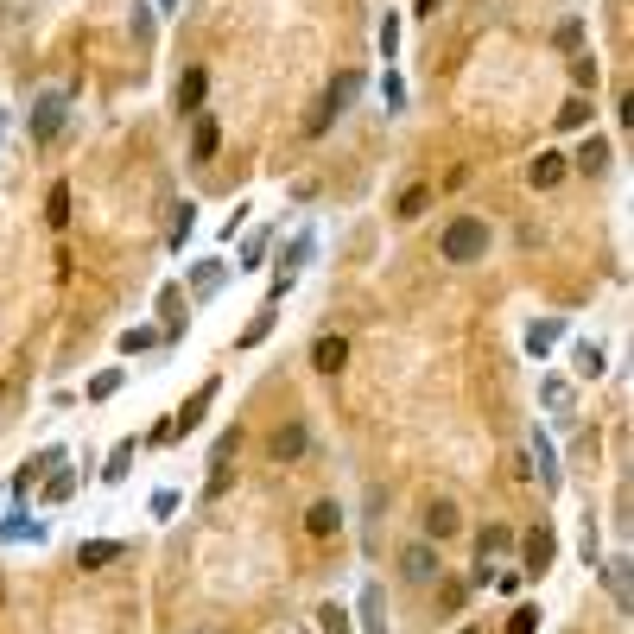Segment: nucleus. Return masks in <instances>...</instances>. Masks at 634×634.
Returning a JSON list of instances; mask_svg holds the SVG:
<instances>
[{"label": "nucleus", "mask_w": 634, "mask_h": 634, "mask_svg": "<svg viewBox=\"0 0 634 634\" xmlns=\"http://www.w3.org/2000/svg\"><path fill=\"white\" fill-rule=\"evenodd\" d=\"M356 89H362V77H356V70L330 77V89H324V96H317V109L305 115V133H311V140H317V133H330V121H337V115L356 102Z\"/></svg>", "instance_id": "f257e3e1"}, {"label": "nucleus", "mask_w": 634, "mask_h": 634, "mask_svg": "<svg viewBox=\"0 0 634 634\" xmlns=\"http://www.w3.org/2000/svg\"><path fill=\"white\" fill-rule=\"evenodd\" d=\"M483 248H489V223H483V216H457V223L444 229V260H451V266L483 260Z\"/></svg>", "instance_id": "f03ea898"}, {"label": "nucleus", "mask_w": 634, "mask_h": 634, "mask_svg": "<svg viewBox=\"0 0 634 634\" xmlns=\"http://www.w3.org/2000/svg\"><path fill=\"white\" fill-rule=\"evenodd\" d=\"M64 109H70V102H64V89H45V96L32 102V140H38V146H45V140H57Z\"/></svg>", "instance_id": "7ed1b4c3"}, {"label": "nucleus", "mask_w": 634, "mask_h": 634, "mask_svg": "<svg viewBox=\"0 0 634 634\" xmlns=\"http://www.w3.org/2000/svg\"><path fill=\"white\" fill-rule=\"evenodd\" d=\"M520 552H526V577H546L552 571V526H526Z\"/></svg>", "instance_id": "20e7f679"}, {"label": "nucleus", "mask_w": 634, "mask_h": 634, "mask_svg": "<svg viewBox=\"0 0 634 634\" xmlns=\"http://www.w3.org/2000/svg\"><path fill=\"white\" fill-rule=\"evenodd\" d=\"M216 146H223V127H216V115H191V159H216Z\"/></svg>", "instance_id": "39448f33"}, {"label": "nucleus", "mask_w": 634, "mask_h": 634, "mask_svg": "<svg viewBox=\"0 0 634 634\" xmlns=\"http://www.w3.org/2000/svg\"><path fill=\"white\" fill-rule=\"evenodd\" d=\"M343 362H349V343L343 337H317L311 343V369L317 375H343Z\"/></svg>", "instance_id": "423d86ee"}, {"label": "nucleus", "mask_w": 634, "mask_h": 634, "mask_svg": "<svg viewBox=\"0 0 634 634\" xmlns=\"http://www.w3.org/2000/svg\"><path fill=\"white\" fill-rule=\"evenodd\" d=\"M273 463H292V457H305V419H286L279 431H273Z\"/></svg>", "instance_id": "0eeeda50"}, {"label": "nucleus", "mask_w": 634, "mask_h": 634, "mask_svg": "<svg viewBox=\"0 0 634 634\" xmlns=\"http://www.w3.org/2000/svg\"><path fill=\"white\" fill-rule=\"evenodd\" d=\"M431 571H438L431 546H406V552H400V577H406V584H431Z\"/></svg>", "instance_id": "6e6552de"}, {"label": "nucleus", "mask_w": 634, "mask_h": 634, "mask_svg": "<svg viewBox=\"0 0 634 634\" xmlns=\"http://www.w3.org/2000/svg\"><path fill=\"white\" fill-rule=\"evenodd\" d=\"M425 533H431V539H457V533H463V514L451 502H431L425 507Z\"/></svg>", "instance_id": "1a4fd4ad"}, {"label": "nucleus", "mask_w": 634, "mask_h": 634, "mask_svg": "<svg viewBox=\"0 0 634 634\" xmlns=\"http://www.w3.org/2000/svg\"><path fill=\"white\" fill-rule=\"evenodd\" d=\"M337 526H343V507L337 502H311V514H305V533H311V539H330Z\"/></svg>", "instance_id": "9d476101"}, {"label": "nucleus", "mask_w": 634, "mask_h": 634, "mask_svg": "<svg viewBox=\"0 0 634 634\" xmlns=\"http://www.w3.org/2000/svg\"><path fill=\"white\" fill-rule=\"evenodd\" d=\"M558 178H565V159H558V152H539V159L526 165V184H533V191H552Z\"/></svg>", "instance_id": "9b49d317"}, {"label": "nucleus", "mask_w": 634, "mask_h": 634, "mask_svg": "<svg viewBox=\"0 0 634 634\" xmlns=\"http://www.w3.org/2000/svg\"><path fill=\"white\" fill-rule=\"evenodd\" d=\"M127 546H115V539H83V552H77V565L83 571H102V565H115Z\"/></svg>", "instance_id": "f8f14e48"}, {"label": "nucleus", "mask_w": 634, "mask_h": 634, "mask_svg": "<svg viewBox=\"0 0 634 634\" xmlns=\"http://www.w3.org/2000/svg\"><path fill=\"white\" fill-rule=\"evenodd\" d=\"M203 89H210V77H203V70H184V83H178V109L197 115V109H203Z\"/></svg>", "instance_id": "ddd939ff"}, {"label": "nucleus", "mask_w": 634, "mask_h": 634, "mask_svg": "<svg viewBox=\"0 0 634 634\" xmlns=\"http://www.w3.org/2000/svg\"><path fill=\"white\" fill-rule=\"evenodd\" d=\"M533 463H539L533 476H539L546 489H558V457H552V444H546V431H533Z\"/></svg>", "instance_id": "4468645a"}, {"label": "nucleus", "mask_w": 634, "mask_h": 634, "mask_svg": "<svg viewBox=\"0 0 634 634\" xmlns=\"http://www.w3.org/2000/svg\"><path fill=\"white\" fill-rule=\"evenodd\" d=\"M380 616H387V603H380V584H369V590H362V629H369V634H387V622H380Z\"/></svg>", "instance_id": "2eb2a0df"}, {"label": "nucleus", "mask_w": 634, "mask_h": 634, "mask_svg": "<svg viewBox=\"0 0 634 634\" xmlns=\"http://www.w3.org/2000/svg\"><path fill=\"white\" fill-rule=\"evenodd\" d=\"M45 223H51V229L70 223V184H51V197H45Z\"/></svg>", "instance_id": "dca6fc26"}, {"label": "nucleus", "mask_w": 634, "mask_h": 634, "mask_svg": "<svg viewBox=\"0 0 634 634\" xmlns=\"http://www.w3.org/2000/svg\"><path fill=\"white\" fill-rule=\"evenodd\" d=\"M425 203H431V184H406V191H400V203H393V216H419Z\"/></svg>", "instance_id": "f3484780"}, {"label": "nucleus", "mask_w": 634, "mask_h": 634, "mask_svg": "<svg viewBox=\"0 0 634 634\" xmlns=\"http://www.w3.org/2000/svg\"><path fill=\"white\" fill-rule=\"evenodd\" d=\"M558 337H565V324H533V330H526V349H533V356H546Z\"/></svg>", "instance_id": "a211bd4d"}, {"label": "nucleus", "mask_w": 634, "mask_h": 634, "mask_svg": "<svg viewBox=\"0 0 634 634\" xmlns=\"http://www.w3.org/2000/svg\"><path fill=\"white\" fill-rule=\"evenodd\" d=\"M476 546H483V558H495V552L514 546V533H507V526H483V539H476Z\"/></svg>", "instance_id": "6ab92c4d"}, {"label": "nucleus", "mask_w": 634, "mask_h": 634, "mask_svg": "<svg viewBox=\"0 0 634 634\" xmlns=\"http://www.w3.org/2000/svg\"><path fill=\"white\" fill-rule=\"evenodd\" d=\"M577 165H584V171H590V178H597V171H603V165H609V146H603V140H590V146H584V152H577Z\"/></svg>", "instance_id": "aec40b11"}, {"label": "nucleus", "mask_w": 634, "mask_h": 634, "mask_svg": "<svg viewBox=\"0 0 634 634\" xmlns=\"http://www.w3.org/2000/svg\"><path fill=\"white\" fill-rule=\"evenodd\" d=\"M577 375H603V349H597V343H577Z\"/></svg>", "instance_id": "412c9836"}, {"label": "nucleus", "mask_w": 634, "mask_h": 634, "mask_svg": "<svg viewBox=\"0 0 634 634\" xmlns=\"http://www.w3.org/2000/svg\"><path fill=\"white\" fill-rule=\"evenodd\" d=\"M584 121H590V102H584V96H571V102L558 109V127H584Z\"/></svg>", "instance_id": "4be33fe9"}, {"label": "nucleus", "mask_w": 634, "mask_h": 634, "mask_svg": "<svg viewBox=\"0 0 634 634\" xmlns=\"http://www.w3.org/2000/svg\"><path fill=\"white\" fill-rule=\"evenodd\" d=\"M546 406H552V412H571V387H565V380H546Z\"/></svg>", "instance_id": "5701e85b"}, {"label": "nucleus", "mask_w": 634, "mask_h": 634, "mask_svg": "<svg viewBox=\"0 0 634 634\" xmlns=\"http://www.w3.org/2000/svg\"><path fill=\"white\" fill-rule=\"evenodd\" d=\"M115 387H121V369H109V375H96V380H89V400H109Z\"/></svg>", "instance_id": "b1692460"}, {"label": "nucleus", "mask_w": 634, "mask_h": 634, "mask_svg": "<svg viewBox=\"0 0 634 634\" xmlns=\"http://www.w3.org/2000/svg\"><path fill=\"white\" fill-rule=\"evenodd\" d=\"M609 590H616V603L629 609V565H609Z\"/></svg>", "instance_id": "393cba45"}, {"label": "nucleus", "mask_w": 634, "mask_h": 634, "mask_svg": "<svg viewBox=\"0 0 634 634\" xmlns=\"http://www.w3.org/2000/svg\"><path fill=\"white\" fill-rule=\"evenodd\" d=\"M539 629V609H514V622H507V634H533Z\"/></svg>", "instance_id": "a878e982"}, {"label": "nucleus", "mask_w": 634, "mask_h": 634, "mask_svg": "<svg viewBox=\"0 0 634 634\" xmlns=\"http://www.w3.org/2000/svg\"><path fill=\"white\" fill-rule=\"evenodd\" d=\"M380 51H387V57H393V51H400V26H393V13H387V19H380Z\"/></svg>", "instance_id": "bb28decb"}, {"label": "nucleus", "mask_w": 634, "mask_h": 634, "mask_svg": "<svg viewBox=\"0 0 634 634\" xmlns=\"http://www.w3.org/2000/svg\"><path fill=\"white\" fill-rule=\"evenodd\" d=\"M571 77H577V89H590V83H597V57H577Z\"/></svg>", "instance_id": "cd10ccee"}, {"label": "nucleus", "mask_w": 634, "mask_h": 634, "mask_svg": "<svg viewBox=\"0 0 634 634\" xmlns=\"http://www.w3.org/2000/svg\"><path fill=\"white\" fill-rule=\"evenodd\" d=\"M70 489H77V483H70V476H51V483H45V502H64V495H70Z\"/></svg>", "instance_id": "c85d7f7f"}, {"label": "nucleus", "mask_w": 634, "mask_h": 634, "mask_svg": "<svg viewBox=\"0 0 634 634\" xmlns=\"http://www.w3.org/2000/svg\"><path fill=\"white\" fill-rule=\"evenodd\" d=\"M317 622H324V634H343V622H349V616H343V609H337V603H330V609H324V616H317Z\"/></svg>", "instance_id": "c756f323"}, {"label": "nucleus", "mask_w": 634, "mask_h": 634, "mask_svg": "<svg viewBox=\"0 0 634 634\" xmlns=\"http://www.w3.org/2000/svg\"><path fill=\"white\" fill-rule=\"evenodd\" d=\"M127 463H133V438H127L121 451H115V463H109V476H127Z\"/></svg>", "instance_id": "7c9ffc66"}, {"label": "nucleus", "mask_w": 634, "mask_h": 634, "mask_svg": "<svg viewBox=\"0 0 634 634\" xmlns=\"http://www.w3.org/2000/svg\"><path fill=\"white\" fill-rule=\"evenodd\" d=\"M419 13H438V0H419Z\"/></svg>", "instance_id": "2f4dec72"}, {"label": "nucleus", "mask_w": 634, "mask_h": 634, "mask_svg": "<svg viewBox=\"0 0 634 634\" xmlns=\"http://www.w3.org/2000/svg\"><path fill=\"white\" fill-rule=\"evenodd\" d=\"M0 400H6V387H0Z\"/></svg>", "instance_id": "473e14b6"}, {"label": "nucleus", "mask_w": 634, "mask_h": 634, "mask_svg": "<svg viewBox=\"0 0 634 634\" xmlns=\"http://www.w3.org/2000/svg\"><path fill=\"white\" fill-rule=\"evenodd\" d=\"M463 634H476V629H463Z\"/></svg>", "instance_id": "72a5a7b5"}]
</instances>
